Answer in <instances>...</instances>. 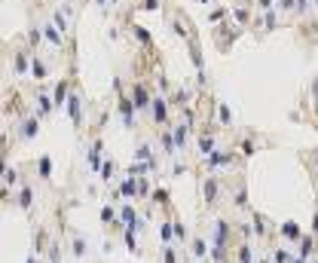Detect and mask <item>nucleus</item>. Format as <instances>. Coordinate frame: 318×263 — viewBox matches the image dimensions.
<instances>
[{"mask_svg":"<svg viewBox=\"0 0 318 263\" xmlns=\"http://www.w3.org/2000/svg\"><path fill=\"white\" fill-rule=\"evenodd\" d=\"M172 233H175L178 239H187V227H184L181 220H175V223H172Z\"/></svg>","mask_w":318,"mask_h":263,"instance_id":"nucleus-19","label":"nucleus"},{"mask_svg":"<svg viewBox=\"0 0 318 263\" xmlns=\"http://www.w3.org/2000/svg\"><path fill=\"white\" fill-rule=\"evenodd\" d=\"M126 245H129L132 251H138V239H135V230H132V227H126Z\"/></svg>","mask_w":318,"mask_h":263,"instance_id":"nucleus-18","label":"nucleus"},{"mask_svg":"<svg viewBox=\"0 0 318 263\" xmlns=\"http://www.w3.org/2000/svg\"><path fill=\"white\" fill-rule=\"evenodd\" d=\"M254 223H263V217H254ZM254 230H257L260 236H266V227H254Z\"/></svg>","mask_w":318,"mask_h":263,"instance_id":"nucleus-27","label":"nucleus"},{"mask_svg":"<svg viewBox=\"0 0 318 263\" xmlns=\"http://www.w3.org/2000/svg\"><path fill=\"white\" fill-rule=\"evenodd\" d=\"M153 104V120L156 123H166L169 120V107H166V101L163 98H156V101H150Z\"/></svg>","mask_w":318,"mask_h":263,"instance_id":"nucleus-3","label":"nucleus"},{"mask_svg":"<svg viewBox=\"0 0 318 263\" xmlns=\"http://www.w3.org/2000/svg\"><path fill=\"white\" fill-rule=\"evenodd\" d=\"M113 217H116V214H113V208H110V205H104V208H101V220H104V223H110Z\"/></svg>","mask_w":318,"mask_h":263,"instance_id":"nucleus-25","label":"nucleus"},{"mask_svg":"<svg viewBox=\"0 0 318 263\" xmlns=\"http://www.w3.org/2000/svg\"><path fill=\"white\" fill-rule=\"evenodd\" d=\"M34 77H37V80L46 77V64H43V61H34Z\"/></svg>","mask_w":318,"mask_h":263,"instance_id":"nucleus-20","label":"nucleus"},{"mask_svg":"<svg viewBox=\"0 0 318 263\" xmlns=\"http://www.w3.org/2000/svg\"><path fill=\"white\" fill-rule=\"evenodd\" d=\"M37 168H40V178H43V181H49V178H52V162H49V156H40Z\"/></svg>","mask_w":318,"mask_h":263,"instance_id":"nucleus-10","label":"nucleus"},{"mask_svg":"<svg viewBox=\"0 0 318 263\" xmlns=\"http://www.w3.org/2000/svg\"><path fill=\"white\" fill-rule=\"evenodd\" d=\"M235 251H238L235 254V263H254V248L251 245H238Z\"/></svg>","mask_w":318,"mask_h":263,"instance_id":"nucleus-8","label":"nucleus"},{"mask_svg":"<svg viewBox=\"0 0 318 263\" xmlns=\"http://www.w3.org/2000/svg\"><path fill=\"white\" fill-rule=\"evenodd\" d=\"M113 171H116V165H113V159H104L101 162V178L110 184V178H113Z\"/></svg>","mask_w":318,"mask_h":263,"instance_id":"nucleus-15","label":"nucleus"},{"mask_svg":"<svg viewBox=\"0 0 318 263\" xmlns=\"http://www.w3.org/2000/svg\"><path fill=\"white\" fill-rule=\"evenodd\" d=\"M282 236H285V239H300V236H303L300 223H297V220H285V223H282Z\"/></svg>","mask_w":318,"mask_h":263,"instance_id":"nucleus-4","label":"nucleus"},{"mask_svg":"<svg viewBox=\"0 0 318 263\" xmlns=\"http://www.w3.org/2000/svg\"><path fill=\"white\" fill-rule=\"evenodd\" d=\"M52 107H55V104H52V98L40 95V98H37V120H40V117H49V114H52Z\"/></svg>","mask_w":318,"mask_h":263,"instance_id":"nucleus-6","label":"nucleus"},{"mask_svg":"<svg viewBox=\"0 0 318 263\" xmlns=\"http://www.w3.org/2000/svg\"><path fill=\"white\" fill-rule=\"evenodd\" d=\"M163 263H178V254H175V248H166V254H163Z\"/></svg>","mask_w":318,"mask_h":263,"instance_id":"nucleus-26","label":"nucleus"},{"mask_svg":"<svg viewBox=\"0 0 318 263\" xmlns=\"http://www.w3.org/2000/svg\"><path fill=\"white\" fill-rule=\"evenodd\" d=\"M28 263H40V260H37V257H31V260H28Z\"/></svg>","mask_w":318,"mask_h":263,"instance_id":"nucleus-28","label":"nucleus"},{"mask_svg":"<svg viewBox=\"0 0 318 263\" xmlns=\"http://www.w3.org/2000/svg\"><path fill=\"white\" fill-rule=\"evenodd\" d=\"M73 254H76V257H83V254H86V242L80 239V236H73Z\"/></svg>","mask_w":318,"mask_h":263,"instance_id":"nucleus-17","label":"nucleus"},{"mask_svg":"<svg viewBox=\"0 0 318 263\" xmlns=\"http://www.w3.org/2000/svg\"><path fill=\"white\" fill-rule=\"evenodd\" d=\"M135 190H138V187H135L132 178H126L123 184H119V193H123V196H135Z\"/></svg>","mask_w":318,"mask_h":263,"instance_id":"nucleus-16","label":"nucleus"},{"mask_svg":"<svg viewBox=\"0 0 318 263\" xmlns=\"http://www.w3.org/2000/svg\"><path fill=\"white\" fill-rule=\"evenodd\" d=\"M4 184H19V171H16V168L4 171Z\"/></svg>","mask_w":318,"mask_h":263,"instance_id":"nucleus-23","label":"nucleus"},{"mask_svg":"<svg viewBox=\"0 0 318 263\" xmlns=\"http://www.w3.org/2000/svg\"><path fill=\"white\" fill-rule=\"evenodd\" d=\"M187 129L190 126H175V150H184V144H187Z\"/></svg>","mask_w":318,"mask_h":263,"instance_id":"nucleus-9","label":"nucleus"},{"mask_svg":"<svg viewBox=\"0 0 318 263\" xmlns=\"http://www.w3.org/2000/svg\"><path fill=\"white\" fill-rule=\"evenodd\" d=\"M272 260H275V263H291L294 257H291L288 248H275V251H272Z\"/></svg>","mask_w":318,"mask_h":263,"instance_id":"nucleus-12","label":"nucleus"},{"mask_svg":"<svg viewBox=\"0 0 318 263\" xmlns=\"http://www.w3.org/2000/svg\"><path fill=\"white\" fill-rule=\"evenodd\" d=\"M159 236H163V239L169 242V239L175 236V233H172V223H159Z\"/></svg>","mask_w":318,"mask_h":263,"instance_id":"nucleus-22","label":"nucleus"},{"mask_svg":"<svg viewBox=\"0 0 318 263\" xmlns=\"http://www.w3.org/2000/svg\"><path fill=\"white\" fill-rule=\"evenodd\" d=\"M220 123H226V126L232 123V114H229V107H226V104H220Z\"/></svg>","mask_w":318,"mask_h":263,"instance_id":"nucleus-24","label":"nucleus"},{"mask_svg":"<svg viewBox=\"0 0 318 263\" xmlns=\"http://www.w3.org/2000/svg\"><path fill=\"white\" fill-rule=\"evenodd\" d=\"M67 110H70L73 123H80V98H76V95H70V98H67Z\"/></svg>","mask_w":318,"mask_h":263,"instance_id":"nucleus-13","label":"nucleus"},{"mask_svg":"<svg viewBox=\"0 0 318 263\" xmlns=\"http://www.w3.org/2000/svg\"><path fill=\"white\" fill-rule=\"evenodd\" d=\"M199 153H214V135H208V132H202L199 135Z\"/></svg>","mask_w":318,"mask_h":263,"instance_id":"nucleus-7","label":"nucleus"},{"mask_svg":"<svg viewBox=\"0 0 318 263\" xmlns=\"http://www.w3.org/2000/svg\"><path fill=\"white\" fill-rule=\"evenodd\" d=\"M217 190H220L217 178H208V181H205V202H208V205H214V202H217Z\"/></svg>","mask_w":318,"mask_h":263,"instance_id":"nucleus-5","label":"nucleus"},{"mask_svg":"<svg viewBox=\"0 0 318 263\" xmlns=\"http://www.w3.org/2000/svg\"><path fill=\"white\" fill-rule=\"evenodd\" d=\"M16 202H19V208H31L34 205V190H31V187L25 184V187H19V196H16Z\"/></svg>","mask_w":318,"mask_h":263,"instance_id":"nucleus-1","label":"nucleus"},{"mask_svg":"<svg viewBox=\"0 0 318 263\" xmlns=\"http://www.w3.org/2000/svg\"><path fill=\"white\" fill-rule=\"evenodd\" d=\"M315 254V236H300V251H297V257H312Z\"/></svg>","mask_w":318,"mask_h":263,"instance_id":"nucleus-2","label":"nucleus"},{"mask_svg":"<svg viewBox=\"0 0 318 263\" xmlns=\"http://www.w3.org/2000/svg\"><path fill=\"white\" fill-rule=\"evenodd\" d=\"M193 254H196V257H205V254H208V245H205V239H199V236L193 239Z\"/></svg>","mask_w":318,"mask_h":263,"instance_id":"nucleus-14","label":"nucleus"},{"mask_svg":"<svg viewBox=\"0 0 318 263\" xmlns=\"http://www.w3.org/2000/svg\"><path fill=\"white\" fill-rule=\"evenodd\" d=\"M37 129H40V120H37V117H31V120L22 126V135H25V138H34V135H37Z\"/></svg>","mask_w":318,"mask_h":263,"instance_id":"nucleus-11","label":"nucleus"},{"mask_svg":"<svg viewBox=\"0 0 318 263\" xmlns=\"http://www.w3.org/2000/svg\"><path fill=\"white\" fill-rule=\"evenodd\" d=\"M150 156H153V153H150V147H147V144H141V147H138V153H135V159H141V162H144V159H150Z\"/></svg>","mask_w":318,"mask_h":263,"instance_id":"nucleus-21","label":"nucleus"}]
</instances>
